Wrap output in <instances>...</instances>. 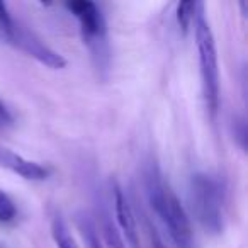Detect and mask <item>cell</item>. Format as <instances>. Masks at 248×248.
Here are the masks:
<instances>
[{
    "label": "cell",
    "mask_w": 248,
    "mask_h": 248,
    "mask_svg": "<svg viewBox=\"0 0 248 248\" xmlns=\"http://www.w3.org/2000/svg\"><path fill=\"white\" fill-rule=\"evenodd\" d=\"M196 26V45L199 53L201 80H202V95L207 112L211 117L216 116L219 107V65H217V51L214 34L204 16V5L199 4L194 19Z\"/></svg>",
    "instance_id": "cell-3"
},
{
    "label": "cell",
    "mask_w": 248,
    "mask_h": 248,
    "mask_svg": "<svg viewBox=\"0 0 248 248\" xmlns=\"http://www.w3.org/2000/svg\"><path fill=\"white\" fill-rule=\"evenodd\" d=\"M51 234L58 248H78L75 243V238L72 236L68 224L65 223L62 216H55L51 223Z\"/></svg>",
    "instance_id": "cell-8"
},
{
    "label": "cell",
    "mask_w": 248,
    "mask_h": 248,
    "mask_svg": "<svg viewBox=\"0 0 248 248\" xmlns=\"http://www.w3.org/2000/svg\"><path fill=\"white\" fill-rule=\"evenodd\" d=\"M12 19L14 17H12V14L9 12L7 4H5V2H0V29L7 28V26L11 24Z\"/></svg>",
    "instance_id": "cell-13"
},
{
    "label": "cell",
    "mask_w": 248,
    "mask_h": 248,
    "mask_svg": "<svg viewBox=\"0 0 248 248\" xmlns=\"http://www.w3.org/2000/svg\"><path fill=\"white\" fill-rule=\"evenodd\" d=\"M0 121H2V123H12V116H11V112H9L7 106L2 102V99H0Z\"/></svg>",
    "instance_id": "cell-15"
},
{
    "label": "cell",
    "mask_w": 248,
    "mask_h": 248,
    "mask_svg": "<svg viewBox=\"0 0 248 248\" xmlns=\"http://www.w3.org/2000/svg\"><path fill=\"white\" fill-rule=\"evenodd\" d=\"M17 217L16 202L9 197L7 192L0 189V223H12Z\"/></svg>",
    "instance_id": "cell-11"
},
{
    "label": "cell",
    "mask_w": 248,
    "mask_h": 248,
    "mask_svg": "<svg viewBox=\"0 0 248 248\" xmlns=\"http://www.w3.org/2000/svg\"><path fill=\"white\" fill-rule=\"evenodd\" d=\"M78 226L82 230V234L85 238V241L89 243V248H104V245L100 243L99 234L95 231V224L90 219H85V217H80L78 219Z\"/></svg>",
    "instance_id": "cell-12"
},
{
    "label": "cell",
    "mask_w": 248,
    "mask_h": 248,
    "mask_svg": "<svg viewBox=\"0 0 248 248\" xmlns=\"http://www.w3.org/2000/svg\"><path fill=\"white\" fill-rule=\"evenodd\" d=\"M112 202H114V214H116V221H117V226H119L121 233L124 234L126 241H128L133 248H140L138 228H136L135 214H133L131 206H129L128 199L124 196L119 184H114V187H112Z\"/></svg>",
    "instance_id": "cell-6"
},
{
    "label": "cell",
    "mask_w": 248,
    "mask_h": 248,
    "mask_svg": "<svg viewBox=\"0 0 248 248\" xmlns=\"http://www.w3.org/2000/svg\"><path fill=\"white\" fill-rule=\"evenodd\" d=\"M190 206L201 226L213 234L224 228L226 189L219 177L211 173H196L190 179Z\"/></svg>",
    "instance_id": "cell-2"
},
{
    "label": "cell",
    "mask_w": 248,
    "mask_h": 248,
    "mask_svg": "<svg viewBox=\"0 0 248 248\" xmlns=\"http://www.w3.org/2000/svg\"><path fill=\"white\" fill-rule=\"evenodd\" d=\"M99 228H100V231H102L106 248H126L123 234L117 231L116 224L112 223V219L109 217V214H104V216L100 217Z\"/></svg>",
    "instance_id": "cell-9"
},
{
    "label": "cell",
    "mask_w": 248,
    "mask_h": 248,
    "mask_svg": "<svg viewBox=\"0 0 248 248\" xmlns=\"http://www.w3.org/2000/svg\"><path fill=\"white\" fill-rule=\"evenodd\" d=\"M150 243H152V248H167L165 243H163V240L160 238V234L156 233L155 230H150Z\"/></svg>",
    "instance_id": "cell-14"
},
{
    "label": "cell",
    "mask_w": 248,
    "mask_h": 248,
    "mask_svg": "<svg viewBox=\"0 0 248 248\" xmlns=\"http://www.w3.org/2000/svg\"><path fill=\"white\" fill-rule=\"evenodd\" d=\"M145 189L150 206L167 228L177 248H197L189 214L156 165L145 170Z\"/></svg>",
    "instance_id": "cell-1"
},
{
    "label": "cell",
    "mask_w": 248,
    "mask_h": 248,
    "mask_svg": "<svg viewBox=\"0 0 248 248\" xmlns=\"http://www.w3.org/2000/svg\"><path fill=\"white\" fill-rule=\"evenodd\" d=\"M0 38L4 39L7 45L21 49L22 53H26L28 56L34 58L36 62L43 63V65L49 66V68L60 70L66 66V60L58 51L49 48L34 32L29 31L26 26H22L16 19H12L7 28L0 29Z\"/></svg>",
    "instance_id": "cell-5"
},
{
    "label": "cell",
    "mask_w": 248,
    "mask_h": 248,
    "mask_svg": "<svg viewBox=\"0 0 248 248\" xmlns=\"http://www.w3.org/2000/svg\"><path fill=\"white\" fill-rule=\"evenodd\" d=\"M0 167L17 173L26 180H46L49 175V170L45 165L24 158L4 146H0Z\"/></svg>",
    "instance_id": "cell-7"
},
{
    "label": "cell",
    "mask_w": 248,
    "mask_h": 248,
    "mask_svg": "<svg viewBox=\"0 0 248 248\" xmlns=\"http://www.w3.org/2000/svg\"><path fill=\"white\" fill-rule=\"evenodd\" d=\"M77 17L83 43L89 46L99 68H106L109 60V45H107V24L100 7L90 0H75L65 5Z\"/></svg>",
    "instance_id": "cell-4"
},
{
    "label": "cell",
    "mask_w": 248,
    "mask_h": 248,
    "mask_svg": "<svg viewBox=\"0 0 248 248\" xmlns=\"http://www.w3.org/2000/svg\"><path fill=\"white\" fill-rule=\"evenodd\" d=\"M197 7H199V2H180L177 5V22H179L184 32L189 31V28L192 26Z\"/></svg>",
    "instance_id": "cell-10"
}]
</instances>
